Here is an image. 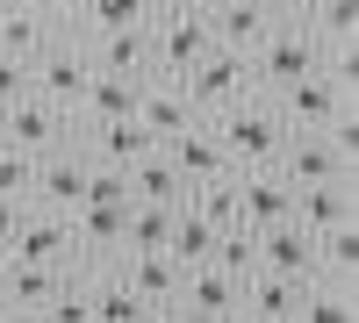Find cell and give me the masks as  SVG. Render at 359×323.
I'll return each mask as SVG.
<instances>
[{
    "label": "cell",
    "instance_id": "6da1fadb",
    "mask_svg": "<svg viewBox=\"0 0 359 323\" xmlns=\"http://www.w3.org/2000/svg\"><path fill=\"white\" fill-rule=\"evenodd\" d=\"M216 123V137H223V158H230V172H273V158L287 151V123L273 115V101L266 94H245L237 108H223V115H208Z\"/></svg>",
    "mask_w": 359,
    "mask_h": 323
},
{
    "label": "cell",
    "instance_id": "7a4b0ae2",
    "mask_svg": "<svg viewBox=\"0 0 359 323\" xmlns=\"http://www.w3.org/2000/svg\"><path fill=\"white\" fill-rule=\"evenodd\" d=\"M252 57V94H280L287 79H302V72H316L323 65V43L309 36L302 22H273L266 36L245 50Z\"/></svg>",
    "mask_w": 359,
    "mask_h": 323
},
{
    "label": "cell",
    "instance_id": "3957f363",
    "mask_svg": "<svg viewBox=\"0 0 359 323\" xmlns=\"http://www.w3.org/2000/svg\"><path fill=\"white\" fill-rule=\"evenodd\" d=\"M208 50H216V36H208V0H194V8H165V15H151V72L180 79L187 65H201Z\"/></svg>",
    "mask_w": 359,
    "mask_h": 323
},
{
    "label": "cell",
    "instance_id": "277c9868",
    "mask_svg": "<svg viewBox=\"0 0 359 323\" xmlns=\"http://www.w3.org/2000/svg\"><path fill=\"white\" fill-rule=\"evenodd\" d=\"M180 94L194 101V115H223V108H237V101L252 94V57L216 43V50L201 57V65H187V72H180Z\"/></svg>",
    "mask_w": 359,
    "mask_h": 323
},
{
    "label": "cell",
    "instance_id": "5b68a950",
    "mask_svg": "<svg viewBox=\"0 0 359 323\" xmlns=\"http://www.w3.org/2000/svg\"><path fill=\"white\" fill-rule=\"evenodd\" d=\"M266 101H273V115H280L287 130H331L338 115L352 108V86H345V79H331V72L316 65V72L287 79L280 94H266Z\"/></svg>",
    "mask_w": 359,
    "mask_h": 323
},
{
    "label": "cell",
    "instance_id": "8992f818",
    "mask_svg": "<svg viewBox=\"0 0 359 323\" xmlns=\"http://www.w3.org/2000/svg\"><path fill=\"white\" fill-rule=\"evenodd\" d=\"M86 72H94V57H86V43L72 36V29H57V36L29 57V94H43V101H57L72 115V101H79V86H86Z\"/></svg>",
    "mask_w": 359,
    "mask_h": 323
},
{
    "label": "cell",
    "instance_id": "52a82bcc",
    "mask_svg": "<svg viewBox=\"0 0 359 323\" xmlns=\"http://www.w3.org/2000/svg\"><path fill=\"white\" fill-rule=\"evenodd\" d=\"M273 172L287 187H331V180H352V151L331 137V130H294L287 151L273 158Z\"/></svg>",
    "mask_w": 359,
    "mask_h": 323
},
{
    "label": "cell",
    "instance_id": "ba28073f",
    "mask_svg": "<svg viewBox=\"0 0 359 323\" xmlns=\"http://www.w3.org/2000/svg\"><path fill=\"white\" fill-rule=\"evenodd\" d=\"M0 144L43 158V151H57V144H72V115L57 108V101H43V94H22V101L0 108Z\"/></svg>",
    "mask_w": 359,
    "mask_h": 323
},
{
    "label": "cell",
    "instance_id": "9c48e42d",
    "mask_svg": "<svg viewBox=\"0 0 359 323\" xmlns=\"http://www.w3.org/2000/svg\"><path fill=\"white\" fill-rule=\"evenodd\" d=\"M15 259H43V266H79V245H72V216L65 209H36L22 201V223H15Z\"/></svg>",
    "mask_w": 359,
    "mask_h": 323
},
{
    "label": "cell",
    "instance_id": "30bf717a",
    "mask_svg": "<svg viewBox=\"0 0 359 323\" xmlns=\"http://www.w3.org/2000/svg\"><path fill=\"white\" fill-rule=\"evenodd\" d=\"M86 172H94V165H86V151H79V144H57V151H43L36 158V187H29V201H36V209H79V201H86Z\"/></svg>",
    "mask_w": 359,
    "mask_h": 323
},
{
    "label": "cell",
    "instance_id": "8fae6325",
    "mask_svg": "<svg viewBox=\"0 0 359 323\" xmlns=\"http://www.w3.org/2000/svg\"><path fill=\"white\" fill-rule=\"evenodd\" d=\"M79 266H43V259H0V309H29V316H36L50 295H57V287H65Z\"/></svg>",
    "mask_w": 359,
    "mask_h": 323
},
{
    "label": "cell",
    "instance_id": "7c38bea8",
    "mask_svg": "<svg viewBox=\"0 0 359 323\" xmlns=\"http://www.w3.org/2000/svg\"><path fill=\"white\" fill-rule=\"evenodd\" d=\"M72 144L86 151V165H115V172H130L144 151H151V130H144L137 115H123V123H86V130H72Z\"/></svg>",
    "mask_w": 359,
    "mask_h": 323
},
{
    "label": "cell",
    "instance_id": "4fadbf2b",
    "mask_svg": "<svg viewBox=\"0 0 359 323\" xmlns=\"http://www.w3.org/2000/svg\"><path fill=\"white\" fill-rule=\"evenodd\" d=\"M158 151L172 158V172H180L187 187H194V180H216V172H230V158H223V137H216V123H208V115H201V123H187L180 137H165Z\"/></svg>",
    "mask_w": 359,
    "mask_h": 323
},
{
    "label": "cell",
    "instance_id": "5bb4252c",
    "mask_svg": "<svg viewBox=\"0 0 359 323\" xmlns=\"http://www.w3.org/2000/svg\"><path fill=\"white\" fill-rule=\"evenodd\" d=\"M137 123L151 130V144H165V137H180L187 123H201V115H194V101H187V94H180V79L151 72V79L137 86Z\"/></svg>",
    "mask_w": 359,
    "mask_h": 323
},
{
    "label": "cell",
    "instance_id": "9a60e30c",
    "mask_svg": "<svg viewBox=\"0 0 359 323\" xmlns=\"http://www.w3.org/2000/svg\"><path fill=\"white\" fill-rule=\"evenodd\" d=\"M86 57H94V72H123V79H151V22L137 29H108V36H86Z\"/></svg>",
    "mask_w": 359,
    "mask_h": 323
},
{
    "label": "cell",
    "instance_id": "2e32d148",
    "mask_svg": "<svg viewBox=\"0 0 359 323\" xmlns=\"http://www.w3.org/2000/svg\"><path fill=\"white\" fill-rule=\"evenodd\" d=\"M294 216V187L280 172H237V223L245 230H273Z\"/></svg>",
    "mask_w": 359,
    "mask_h": 323
},
{
    "label": "cell",
    "instance_id": "e0dca14e",
    "mask_svg": "<svg viewBox=\"0 0 359 323\" xmlns=\"http://www.w3.org/2000/svg\"><path fill=\"white\" fill-rule=\"evenodd\" d=\"M123 115H137V79H123V72H86L79 101H72V130H86V123H123Z\"/></svg>",
    "mask_w": 359,
    "mask_h": 323
},
{
    "label": "cell",
    "instance_id": "ac0fdd59",
    "mask_svg": "<svg viewBox=\"0 0 359 323\" xmlns=\"http://www.w3.org/2000/svg\"><path fill=\"white\" fill-rule=\"evenodd\" d=\"M259 266L266 273H287V280H316V238L302 223H273V230H259Z\"/></svg>",
    "mask_w": 359,
    "mask_h": 323
},
{
    "label": "cell",
    "instance_id": "d6986e66",
    "mask_svg": "<svg viewBox=\"0 0 359 323\" xmlns=\"http://www.w3.org/2000/svg\"><path fill=\"white\" fill-rule=\"evenodd\" d=\"M115 273H123V280H130V287H137V295L151 302V309L180 302V280H187V273H180L165 252H115Z\"/></svg>",
    "mask_w": 359,
    "mask_h": 323
},
{
    "label": "cell",
    "instance_id": "ffe728a7",
    "mask_svg": "<svg viewBox=\"0 0 359 323\" xmlns=\"http://www.w3.org/2000/svg\"><path fill=\"white\" fill-rule=\"evenodd\" d=\"M352 209H359L352 180H331V187H294V223H302L309 238H323V230L352 223Z\"/></svg>",
    "mask_w": 359,
    "mask_h": 323
},
{
    "label": "cell",
    "instance_id": "44dd1931",
    "mask_svg": "<svg viewBox=\"0 0 359 323\" xmlns=\"http://www.w3.org/2000/svg\"><path fill=\"white\" fill-rule=\"evenodd\" d=\"M302 287L309 280H287V273H245V309H259L266 323H294V309H302Z\"/></svg>",
    "mask_w": 359,
    "mask_h": 323
},
{
    "label": "cell",
    "instance_id": "7402d4cb",
    "mask_svg": "<svg viewBox=\"0 0 359 323\" xmlns=\"http://www.w3.org/2000/svg\"><path fill=\"white\" fill-rule=\"evenodd\" d=\"M180 194H187V180H180V172H172V158L151 144V151L130 165V201H158V209H180Z\"/></svg>",
    "mask_w": 359,
    "mask_h": 323
},
{
    "label": "cell",
    "instance_id": "603a6c76",
    "mask_svg": "<svg viewBox=\"0 0 359 323\" xmlns=\"http://www.w3.org/2000/svg\"><path fill=\"white\" fill-rule=\"evenodd\" d=\"M57 36V29L36 15V8H29V0H15V8H0V57H22V65H29V57H36L43 43Z\"/></svg>",
    "mask_w": 359,
    "mask_h": 323
},
{
    "label": "cell",
    "instance_id": "cb8c5ba5",
    "mask_svg": "<svg viewBox=\"0 0 359 323\" xmlns=\"http://www.w3.org/2000/svg\"><path fill=\"white\" fill-rule=\"evenodd\" d=\"M180 302H194V309H208V316H230L237 302H245V280H230L223 266H194L187 280H180Z\"/></svg>",
    "mask_w": 359,
    "mask_h": 323
},
{
    "label": "cell",
    "instance_id": "d4e9b609",
    "mask_svg": "<svg viewBox=\"0 0 359 323\" xmlns=\"http://www.w3.org/2000/svg\"><path fill=\"white\" fill-rule=\"evenodd\" d=\"M352 273H359V223H338V230L316 238V280L352 287Z\"/></svg>",
    "mask_w": 359,
    "mask_h": 323
},
{
    "label": "cell",
    "instance_id": "484cf974",
    "mask_svg": "<svg viewBox=\"0 0 359 323\" xmlns=\"http://www.w3.org/2000/svg\"><path fill=\"white\" fill-rule=\"evenodd\" d=\"M137 22H151V0H79V22H72V36H108V29H137Z\"/></svg>",
    "mask_w": 359,
    "mask_h": 323
},
{
    "label": "cell",
    "instance_id": "4316f807",
    "mask_svg": "<svg viewBox=\"0 0 359 323\" xmlns=\"http://www.w3.org/2000/svg\"><path fill=\"white\" fill-rule=\"evenodd\" d=\"M208 245H216V230H208L194 209H180L172 230H165V259H172L180 273H194V266H208Z\"/></svg>",
    "mask_w": 359,
    "mask_h": 323
},
{
    "label": "cell",
    "instance_id": "83f0119b",
    "mask_svg": "<svg viewBox=\"0 0 359 323\" xmlns=\"http://www.w3.org/2000/svg\"><path fill=\"white\" fill-rule=\"evenodd\" d=\"M302 29H309L323 50H331V43H352V36H359V0H309Z\"/></svg>",
    "mask_w": 359,
    "mask_h": 323
},
{
    "label": "cell",
    "instance_id": "f1b7e54d",
    "mask_svg": "<svg viewBox=\"0 0 359 323\" xmlns=\"http://www.w3.org/2000/svg\"><path fill=\"white\" fill-rule=\"evenodd\" d=\"M180 209H158V201H130V223H123V252H165V230Z\"/></svg>",
    "mask_w": 359,
    "mask_h": 323
},
{
    "label": "cell",
    "instance_id": "f546056e",
    "mask_svg": "<svg viewBox=\"0 0 359 323\" xmlns=\"http://www.w3.org/2000/svg\"><path fill=\"white\" fill-rule=\"evenodd\" d=\"M294 323H359V309H352V287L309 280V287H302V309H294Z\"/></svg>",
    "mask_w": 359,
    "mask_h": 323
},
{
    "label": "cell",
    "instance_id": "4dcf8cb0",
    "mask_svg": "<svg viewBox=\"0 0 359 323\" xmlns=\"http://www.w3.org/2000/svg\"><path fill=\"white\" fill-rule=\"evenodd\" d=\"M36 323H94V295H86V266L57 287V295L36 309Z\"/></svg>",
    "mask_w": 359,
    "mask_h": 323
},
{
    "label": "cell",
    "instance_id": "1f68e13d",
    "mask_svg": "<svg viewBox=\"0 0 359 323\" xmlns=\"http://www.w3.org/2000/svg\"><path fill=\"white\" fill-rule=\"evenodd\" d=\"M29 187H36V158L0 144V201H29Z\"/></svg>",
    "mask_w": 359,
    "mask_h": 323
},
{
    "label": "cell",
    "instance_id": "d6a6232c",
    "mask_svg": "<svg viewBox=\"0 0 359 323\" xmlns=\"http://www.w3.org/2000/svg\"><path fill=\"white\" fill-rule=\"evenodd\" d=\"M22 94H29V65H22V57H0V108L22 101Z\"/></svg>",
    "mask_w": 359,
    "mask_h": 323
},
{
    "label": "cell",
    "instance_id": "836d02e7",
    "mask_svg": "<svg viewBox=\"0 0 359 323\" xmlns=\"http://www.w3.org/2000/svg\"><path fill=\"white\" fill-rule=\"evenodd\" d=\"M29 8H36L50 29H72V22H79V0H29Z\"/></svg>",
    "mask_w": 359,
    "mask_h": 323
},
{
    "label": "cell",
    "instance_id": "e575fe53",
    "mask_svg": "<svg viewBox=\"0 0 359 323\" xmlns=\"http://www.w3.org/2000/svg\"><path fill=\"white\" fill-rule=\"evenodd\" d=\"M15 223H22V201H0V259H8V245H15Z\"/></svg>",
    "mask_w": 359,
    "mask_h": 323
},
{
    "label": "cell",
    "instance_id": "d590c367",
    "mask_svg": "<svg viewBox=\"0 0 359 323\" xmlns=\"http://www.w3.org/2000/svg\"><path fill=\"white\" fill-rule=\"evenodd\" d=\"M259 8L273 15V22H302V15H309V0H259Z\"/></svg>",
    "mask_w": 359,
    "mask_h": 323
},
{
    "label": "cell",
    "instance_id": "8d00e7d4",
    "mask_svg": "<svg viewBox=\"0 0 359 323\" xmlns=\"http://www.w3.org/2000/svg\"><path fill=\"white\" fill-rule=\"evenodd\" d=\"M223 323H266V316H259V309H245V302H237V309H230Z\"/></svg>",
    "mask_w": 359,
    "mask_h": 323
},
{
    "label": "cell",
    "instance_id": "74e56055",
    "mask_svg": "<svg viewBox=\"0 0 359 323\" xmlns=\"http://www.w3.org/2000/svg\"><path fill=\"white\" fill-rule=\"evenodd\" d=\"M0 323H36V316H29V309H0Z\"/></svg>",
    "mask_w": 359,
    "mask_h": 323
},
{
    "label": "cell",
    "instance_id": "f35d334b",
    "mask_svg": "<svg viewBox=\"0 0 359 323\" xmlns=\"http://www.w3.org/2000/svg\"><path fill=\"white\" fill-rule=\"evenodd\" d=\"M165 8H194V0H151V15H165Z\"/></svg>",
    "mask_w": 359,
    "mask_h": 323
},
{
    "label": "cell",
    "instance_id": "ab89813d",
    "mask_svg": "<svg viewBox=\"0 0 359 323\" xmlns=\"http://www.w3.org/2000/svg\"><path fill=\"white\" fill-rule=\"evenodd\" d=\"M0 8H15V0H0Z\"/></svg>",
    "mask_w": 359,
    "mask_h": 323
}]
</instances>
